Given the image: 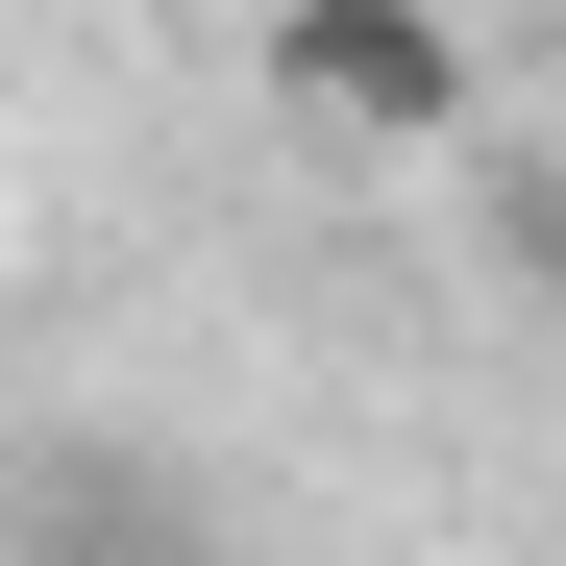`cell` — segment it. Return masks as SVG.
<instances>
[{
	"label": "cell",
	"instance_id": "cell-1",
	"mask_svg": "<svg viewBox=\"0 0 566 566\" xmlns=\"http://www.w3.org/2000/svg\"><path fill=\"white\" fill-rule=\"evenodd\" d=\"M271 99L321 148H443L468 124V25L443 0H271Z\"/></svg>",
	"mask_w": 566,
	"mask_h": 566
}]
</instances>
